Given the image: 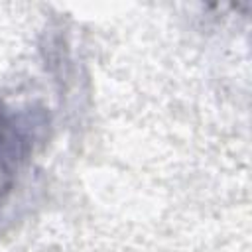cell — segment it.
Listing matches in <instances>:
<instances>
[{"label":"cell","mask_w":252,"mask_h":252,"mask_svg":"<svg viewBox=\"0 0 252 252\" xmlns=\"http://www.w3.org/2000/svg\"><path fill=\"white\" fill-rule=\"evenodd\" d=\"M33 148V132L26 114L0 108V201L12 189Z\"/></svg>","instance_id":"cell-1"}]
</instances>
